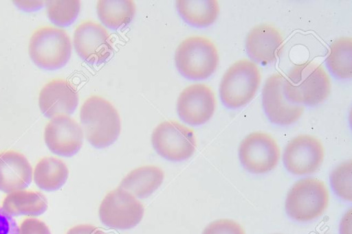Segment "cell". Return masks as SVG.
<instances>
[{
  "label": "cell",
  "instance_id": "cell-17",
  "mask_svg": "<svg viewBox=\"0 0 352 234\" xmlns=\"http://www.w3.org/2000/svg\"><path fill=\"white\" fill-rule=\"evenodd\" d=\"M32 180V167L28 159L14 150L0 153V190L9 194L28 187Z\"/></svg>",
  "mask_w": 352,
  "mask_h": 234
},
{
  "label": "cell",
  "instance_id": "cell-11",
  "mask_svg": "<svg viewBox=\"0 0 352 234\" xmlns=\"http://www.w3.org/2000/svg\"><path fill=\"white\" fill-rule=\"evenodd\" d=\"M324 156V148L319 139L309 134H299L285 146L283 162L289 172L307 175L320 168Z\"/></svg>",
  "mask_w": 352,
  "mask_h": 234
},
{
  "label": "cell",
  "instance_id": "cell-6",
  "mask_svg": "<svg viewBox=\"0 0 352 234\" xmlns=\"http://www.w3.org/2000/svg\"><path fill=\"white\" fill-rule=\"evenodd\" d=\"M325 184L316 178H304L297 180L287 193L285 209L293 220L301 222L320 217L329 203Z\"/></svg>",
  "mask_w": 352,
  "mask_h": 234
},
{
  "label": "cell",
  "instance_id": "cell-1",
  "mask_svg": "<svg viewBox=\"0 0 352 234\" xmlns=\"http://www.w3.org/2000/svg\"><path fill=\"white\" fill-rule=\"evenodd\" d=\"M330 91L329 75L320 65L312 61L294 65L285 78L283 92L293 104L315 106L322 103Z\"/></svg>",
  "mask_w": 352,
  "mask_h": 234
},
{
  "label": "cell",
  "instance_id": "cell-22",
  "mask_svg": "<svg viewBox=\"0 0 352 234\" xmlns=\"http://www.w3.org/2000/svg\"><path fill=\"white\" fill-rule=\"evenodd\" d=\"M96 10L102 23L116 30L131 22L135 13V5L131 0H100Z\"/></svg>",
  "mask_w": 352,
  "mask_h": 234
},
{
  "label": "cell",
  "instance_id": "cell-2",
  "mask_svg": "<svg viewBox=\"0 0 352 234\" xmlns=\"http://www.w3.org/2000/svg\"><path fill=\"white\" fill-rule=\"evenodd\" d=\"M80 123L89 143L96 148L113 144L121 131V121L115 106L98 95L88 97L80 110Z\"/></svg>",
  "mask_w": 352,
  "mask_h": 234
},
{
  "label": "cell",
  "instance_id": "cell-31",
  "mask_svg": "<svg viewBox=\"0 0 352 234\" xmlns=\"http://www.w3.org/2000/svg\"><path fill=\"white\" fill-rule=\"evenodd\" d=\"M351 209L344 215L340 222V234H351Z\"/></svg>",
  "mask_w": 352,
  "mask_h": 234
},
{
  "label": "cell",
  "instance_id": "cell-18",
  "mask_svg": "<svg viewBox=\"0 0 352 234\" xmlns=\"http://www.w3.org/2000/svg\"><path fill=\"white\" fill-rule=\"evenodd\" d=\"M164 172L155 165H144L129 172L120 182V187L139 198L151 196L162 185Z\"/></svg>",
  "mask_w": 352,
  "mask_h": 234
},
{
  "label": "cell",
  "instance_id": "cell-10",
  "mask_svg": "<svg viewBox=\"0 0 352 234\" xmlns=\"http://www.w3.org/2000/svg\"><path fill=\"white\" fill-rule=\"evenodd\" d=\"M74 47L78 56L91 65L104 63L113 51L107 30L89 20L82 22L75 29Z\"/></svg>",
  "mask_w": 352,
  "mask_h": 234
},
{
  "label": "cell",
  "instance_id": "cell-12",
  "mask_svg": "<svg viewBox=\"0 0 352 234\" xmlns=\"http://www.w3.org/2000/svg\"><path fill=\"white\" fill-rule=\"evenodd\" d=\"M285 77L274 73L265 81L262 91V105L270 121L277 126H288L297 121L304 108L290 102L285 96Z\"/></svg>",
  "mask_w": 352,
  "mask_h": 234
},
{
  "label": "cell",
  "instance_id": "cell-13",
  "mask_svg": "<svg viewBox=\"0 0 352 234\" xmlns=\"http://www.w3.org/2000/svg\"><path fill=\"white\" fill-rule=\"evenodd\" d=\"M215 106L212 89L204 84H194L186 87L179 94L177 112L183 122L196 126L205 124L212 117Z\"/></svg>",
  "mask_w": 352,
  "mask_h": 234
},
{
  "label": "cell",
  "instance_id": "cell-26",
  "mask_svg": "<svg viewBox=\"0 0 352 234\" xmlns=\"http://www.w3.org/2000/svg\"><path fill=\"white\" fill-rule=\"evenodd\" d=\"M202 234H245L242 226L234 220L221 219L210 223Z\"/></svg>",
  "mask_w": 352,
  "mask_h": 234
},
{
  "label": "cell",
  "instance_id": "cell-3",
  "mask_svg": "<svg viewBox=\"0 0 352 234\" xmlns=\"http://www.w3.org/2000/svg\"><path fill=\"white\" fill-rule=\"evenodd\" d=\"M219 57L214 44L203 36H191L177 47L175 62L179 73L190 80H204L216 71Z\"/></svg>",
  "mask_w": 352,
  "mask_h": 234
},
{
  "label": "cell",
  "instance_id": "cell-15",
  "mask_svg": "<svg viewBox=\"0 0 352 234\" xmlns=\"http://www.w3.org/2000/svg\"><path fill=\"white\" fill-rule=\"evenodd\" d=\"M78 104L77 91L69 82L64 79L50 80L43 86L39 93L40 110L49 119L58 115H72Z\"/></svg>",
  "mask_w": 352,
  "mask_h": 234
},
{
  "label": "cell",
  "instance_id": "cell-29",
  "mask_svg": "<svg viewBox=\"0 0 352 234\" xmlns=\"http://www.w3.org/2000/svg\"><path fill=\"white\" fill-rule=\"evenodd\" d=\"M19 10L25 12H32L41 10L45 4V1H13Z\"/></svg>",
  "mask_w": 352,
  "mask_h": 234
},
{
  "label": "cell",
  "instance_id": "cell-20",
  "mask_svg": "<svg viewBox=\"0 0 352 234\" xmlns=\"http://www.w3.org/2000/svg\"><path fill=\"white\" fill-rule=\"evenodd\" d=\"M176 8L181 18L196 27L211 25L219 13L216 0H179L176 1Z\"/></svg>",
  "mask_w": 352,
  "mask_h": 234
},
{
  "label": "cell",
  "instance_id": "cell-9",
  "mask_svg": "<svg viewBox=\"0 0 352 234\" xmlns=\"http://www.w3.org/2000/svg\"><path fill=\"white\" fill-rule=\"evenodd\" d=\"M239 158L248 172L256 174H265L277 165L280 149L272 136L262 132H254L241 142Z\"/></svg>",
  "mask_w": 352,
  "mask_h": 234
},
{
  "label": "cell",
  "instance_id": "cell-30",
  "mask_svg": "<svg viewBox=\"0 0 352 234\" xmlns=\"http://www.w3.org/2000/svg\"><path fill=\"white\" fill-rule=\"evenodd\" d=\"M66 234H105L100 229L91 224H79L73 226Z\"/></svg>",
  "mask_w": 352,
  "mask_h": 234
},
{
  "label": "cell",
  "instance_id": "cell-23",
  "mask_svg": "<svg viewBox=\"0 0 352 234\" xmlns=\"http://www.w3.org/2000/svg\"><path fill=\"white\" fill-rule=\"evenodd\" d=\"M351 38L342 37L333 41L325 59V65L333 77L339 80L351 79L352 75Z\"/></svg>",
  "mask_w": 352,
  "mask_h": 234
},
{
  "label": "cell",
  "instance_id": "cell-16",
  "mask_svg": "<svg viewBox=\"0 0 352 234\" xmlns=\"http://www.w3.org/2000/svg\"><path fill=\"white\" fill-rule=\"evenodd\" d=\"M283 43L282 35L276 27L269 24H259L248 34L245 49L251 60L266 65L276 60Z\"/></svg>",
  "mask_w": 352,
  "mask_h": 234
},
{
  "label": "cell",
  "instance_id": "cell-14",
  "mask_svg": "<svg viewBox=\"0 0 352 234\" xmlns=\"http://www.w3.org/2000/svg\"><path fill=\"white\" fill-rule=\"evenodd\" d=\"M44 140L54 154L71 157L82 145L83 131L79 124L69 115H58L52 118L45 126Z\"/></svg>",
  "mask_w": 352,
  "mask_h": 234
},
{
  "label": "cell",
  "instance_id": "cell-25",
  "mask_svg": "<svg viewBox=\"0 0 352 234\" xmlns=\"http://www.w3.org/2000/svg\"><path fill=\"white\" fill-rule=\"evenodd\" d=\"M330 185L333 193L340 199L351 201V161H346L336 167L331 172Z\"/></svg>",
  "mask_w": 352,
  "mask_h": 234
},
{
  "label": "cell",
  "instance_id": "cell-5",
  "mask_svg": "<svg viewBox=\"0 0 352 234\" xmlns=\"http://www.w3.org/2000/svg\"><path fill=\"white\" fill-rule=\"evenodd\" d=\"M260 82V71L254 62L248 59L235 62L221 78L219 85L221 102L230 109L246 105L254 97Z\"/></svg>",
  "mask_w": 352,
  "mask_h": 234
},
{
  "label": "cell",
  "instance_id": "cell-19",
  "mask_svg": "<svg viewBox=\"0 0 352 234\" xmlns=\"http://www.w3.org/2000/svg\"><path fill=\"white\" fill-rule=\"evenodd\" d=\"M45 196L36 191L18 190L4 198L2 208L10 215L38 216L47 209Z\"/></svg>",
  "mask_w": 352,
  "mask_h": 234
},
{
  "label": "cell",
  "instance_id": "cell-28",
  "mask_svg": "<svg viewBox=\"0 0 352 234\" xmlns=\"http://www.w3.org/2000/svg\"><path fill=\"white\" fill-rule=\"evenodd\" d=\"M0 234H20L15 219L0 207Z\"/></svg>",
  "mask_w": 352,
  "mask_h": 234
},
{
  "label": "cell",
  "instance_id": "cell-24",
  "mask_svg": "<svg viewBox=\"0 0 352 234\" xmlns=\"http://www.w3.org/2000/svg\"><path fill=\"white\" fill-rule=\"evenodd\" d=\"M48 19L55 25L67 27L77 19L80 1L78 0H50L45 1Z\"/></svg>",
  "mask_w": 352,
  "mask_h": 234
},
{
  "label": "cell",
  "instance_id": "cell-7",
  "mask_svg": "<svg viewBox=\"0 0 352 234\" xmlns=\"http://www.w3.org/2000/svg\"><path fill=\"white\" fill-rule=\"evenodd\" d=\"M151 143L160 156L174 162L189 159L196 148L192 130L176 121L160 123L152 133Z\"/></svg>",
  "mask_w": 352,
  "mask_h": 234
},
{
  "label": "cell",
  "instance_id": "cell-21",
  "mask_svg": "<svg viewBox=\"0 0 352 234\" xmlns=\"http://www.w3.org/2000/svg\"><path fill=\"white\" fill-rule=\"evenodd\" d=\"M69 170L60 159L53 156L42 158L36 165L33 178L38 188L46 191H54L66 183Z\"/></svg>",
  "mask_w": 352,
  "mask_h": 234
},
{
  "label": "cell",
  "instance_id": "cell-8",
  "mask_svg": "<svg viewBox=\"0 0 352 234\" xmlns=\"http://www.w3.org/2000/svg\"><path fill=\"white\" fill-rule=\"evenodd\" d=\"M144 212L142 204L120 187L109 192L99 207L100 221L107 226L128 230L137 226Z\"/></svg>",
  "mask_w": 352,
  "mask_h": 234
},
{
  "label": "cell",
  "instance_id": "cell-27",
  "mask_svg": "<svg viewBox=\"0 0 352 234\" xmlns=\"http://www.w3.org/2000/svg\"><path fill=\"white\" fill-rule=\"evenodd\" d=\"M20 234H51L48 226L36 218H26L20 224Z\"/></svg>",
  "mask_w": 352,
  "mask_h": 234
},
{
  "label": "cell",
  "instance_id": "cell-4",
  "mask_svg": "<svg viewBox=\"0 0 352 234\" xmlns=\"http://www.w3.org/2000/svg\"><path fill=\"white\" fill-rule=\"evenodd\" d=\"M28 52L32 61L38 68L48 71L59 69L71 57V39L63 29L43 26L32 33Z\"/></svg>",
  "mask_w": 352,
  "mask_h": 234
}]
</instances>
